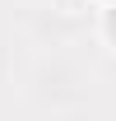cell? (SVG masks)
<instances>
[{
	"label": "cell",
	"mask_w": 116,
	"mask_h": 121,
	"mask_svg": "<svg viewBox=\"0 0 116 121\" xmlns=\"http://www.w3.org/2000/svg\"><path fill=\"white\" fill-rule=\"evenodd\" d=\"M107 33H112V37H116V9H112V14H107Z\"/></svg>",
	"instance_id": "obj_1"
}]
</instances>
